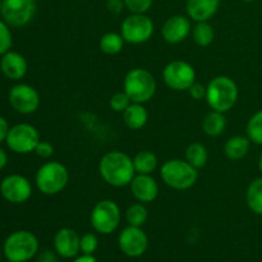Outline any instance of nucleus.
Wrapping results in <instances>:
<instances>
[{
    "label": "nucleus",
    "instance_id": "nucleus-39",
    "mask_svg": "<svg viewBox=\"0 0 262 262\" xmlns=\"http://www.w3.org/2000/svg\"><path fill=\"white\" fill-rule=\"evenodd\" d=\"M72 262H97V260L94 257V255H84V253H82L81 256L74 257Z\"/></svg>",
    "mask_w": 262,
    "mask_h": 262
},
{
    "label": "nucleus",
    "instance_id": "nucleus-13",
    "mask_svg": "<svg viewBox=\"0 0 262 262\" xmlns=\"http://www.w3.org/2000/svg\"><path fill=\"white\" fill-rule=\"evenodd\" d=\"M9 104L17 113L28 115L40 106V95L35 87L27 83H18L9 91Z\"/></svg>",
    "mask_w": 262,
    "mask_h": 262
},
{
    "label": "nucleus",
    "instance_id": "nucleus-15",
    "mask_svg": "<svg viewBox=\"0 0 262 262\" xmlns=\"http://www.w3.org/2000/svg\"><path fill=\"white\" fill-rule=\"evenodd\" d=\"M54 250L63 258H74L81 252V237L71 228H61L54 235Z\"/></svg>",
    "mask_w": 262,
    "mask_h": 262
},
{
    "label": "nucleus",
    "instance_id": "nucleus-1",
    "mask_svg": "<svg viewBox=\"0 0 262 262\" xmlns=\"http://www.w3.org/2000/svg\"><path fill=\"white\" fill-rule=\"evenodd\" d=\"M99 171L101 178L115 188L129 186L136 176L133 159L122 151L105 154L99 163Z\"/></svg>",
    "mask_w": 262,
    "mask_h": 262
},
{
    "label": "nucleus",
    "instance_id": "nucleus-34",
    "mask_svg": "<svg viewBox=\"0 0 262 262\" xmlns=\"http://www.w3.org/2000/svg\"><path fill=\"white\" fill-rule=\"evenodd\" d=\"M35 152L37 154V156L42 159H49L53 156L54 154V146L50 142H46V141H40L36 147Z\"/></svg>",
    "mask_w": 262,
    "mask_h": 262
},
{
    "label": "nucleus",
    "instance_id": "nucleus-6",
    "mask_svg": "<svg viewBox=\"0 0 262 262\" xmlns=\"http://www.w3.org/2000/svg\"><path fill=\"white\" fill-rule=\"evenodd\" d=\"M69 182V171L64 164L59 161H48L38 168L35 183L38 191L46 196L60 193Z\"/></svg>",
    "mask_w": 262,
    "mask_h": 262
},
{
    "label": "nucleus",
    "instance_id": "nucleus-40",
    "mask_svg": "<svg viewBox=\"0 0 262 262\" xmlns=\"http://www.w3.org/2000/svg\"><path fill=\"white\" fill-rule=\"evenodd\" d=\"M8 164V155L2 147H0V170L4 169Z\"/></svg>",
    "mask_w": 262,
    "mask_h": 262
},
{
    "label": "nucleus",
    "instance_id": "nucleus-38",
    "mask_svg": "<svg viewBox=\"0 0 262 262\" xmlns=\"http://www.w3.org/2000/svg\"><path fill=\"white\" fill-rule=\"evenodd\" d=\"M9 124H8V122L5 120V118L0 117V143L4 142L5 140H7V136H8V132H9Z\"/></svg>",
    "mask_w": 262,
    "mask_h": 262
},
{
    "label": "nucleus",
    "instance_id": "nucleus-16",
    "mask_svg": "<svg viewBox=\"0 0 262 262\" xmlns=\"http://www.w3.org/2000/svg\"><path fill=\"white\" fill-rule=\"evenodd\" d=\"M191 20L181 14L168 18L161 28L163 38L168 43H179L186 40L191 33Z\"/></svg>",
    "mask_w": 262,
    "mask_h": 262
},
{
    "label": "nucleus",
    "instance_id": "nucleus-33",
    "mask_svg": "<svg viewBox=\"0 0 262 262\" xmlns=\"http://www.w3.org/2000/svg\"><path fill=\"white\" fill-rule=\"evenodd\" d=\"M154 0H124L125 8L132 13L145 14L152 7Z\"/></svg>",
    "mask_w": 262,
    "mask_h": 262
},
{
    "label": "nucleus",
    "instance_id": "nucleus-28",
    "mask_svg": "<svg viewBox=\"0 0 262 262\" xmlns=\"http://www.w3.org/2000/svg\"><path fill=\"white\" fill-rule=\"evenodd\" d=\"M148 217V211L142 202H136L132 204L125 211V219L128 225L142 228L146 224Z\"/></svg>",
    "mask_w": 262,
    "mask_h": 262
},
{
    "label": "nucleus",
    "instance_id": "nucleus-30",
    "mask_svg": "<svg viewBox=\"0 0 262 262\" xmlns=\"http://www.w3.org/2000/svg\"><path fill=\"white\" fill-rule=\"evenodd\" d=\"M130 104H132V101H130L129 96H128L124 91L115 92L109 100L110 107H112V110H114L115 113H123Z\"/></svg>",
    "mask_w": 262,
    "mask_h": 262
},
{
    "label": "nucleus",
    "instance_id": "nucleus-11",
    "mask_svg": "<svg viewBox=\"0 0 262 262\" xmlns=\"http://www.w3.org/2000/svg\"><path fill=\"white\" fill-rule=\"evenodd\" d=\"M36 9V0H3L0 14L8 26L23 27L33 19Z\"/></svg>",
    "mask_w": 262,
    "mask_h": 262
},
{
    "label": "nucleus",
    "instance_id": "nucleus-44",
    "mask_svg": "<svg viewBox=\"0 0 262 262\" xmlns=\"http://www.w3.org/2000/svg\"><path fill=\"white\" fill-rule=\"evenodd\" d=\"M2 2L3 0H0V12H2Z\"/></svg>",
    "mask_w": 262,
    "mask_h": 262
},
{
    "label": "nucleus",
    "instance_id": "nucleus-14",
    "mask_svg": "<svg viewBox=\"0 0 262 262\" xmlns=\"http://www.w3.org/2000/svg\"><path fill=\"white\" fill-rule=\"evenodd\" d=\"M0 193L10 204H25L32 196V184L26 177L10 174L0 183Z\"/></svg>",
    "mask_w": 262,
    "mask_h": 262
},
{
    "label": "nucleus",
    "instance_id": "nucleus-18",
    "mask_svg": "<svg viewBox=\"0 0 262 262\" xmlns=\"http://www.w3.org/2000/svg\"><path fill=\"white\" fill-rule=\"evenodd\" d=\"M0 69L8 79L18 81L27 74L28 64L25 56L17 51H8L0 59Z\"/></svg>",
    "mask_w": 262,
    "mask_h": 262
},
{
    "label": "nucleus",
    "instance_id": "nucleus-19",
    "mask_svg": "<svg viewBox=\"0 0 262 262\" xmlns=\"http://www.w3.org/2000/svg\"><path fill=\"white\" fill-rule=\"evenodd\" d=\"M220 0H187V14L194 22H207L219 10Z\"/></svg>",
    "mask_w": 262,
    "mask_h": 262
},
{
    "label": "nucleus",
    "instance_id": "nucleus-25",
    "mask_svg": "<svg viewBox=\"0 0 262 262\" xmlns=\"http://www.w3.org/2000/svg\"><path fill=\"white\" fill-rule=\"evenodd\" d=\"M186 160L196 169H202L209 160V152L202 143L193 142L187 147Z\"/></svg>",
    "mask_w": 262,
    "mask_h": 262
},
{
    "label": "nucleus",
    "instance_id": "nucleus-31",
    "mask_svg": "<svg viewBox=\"0 0 262 262\" xmlns=\"http://www.w3.org/2000/svg\"><path fill=\"white\" fill-rule=\"evenodd\" d=\"M13 45L12 32L4 20H0V56L10 50Z\"/></svg>",
    "mask_w": 262,
    "mask_h": 262
},
{
    "label": "nucleus",
    "instance_id": "nucleus-4",
    "mask_svg": "<svg viewBox=\"0 0 262 262\" xmlns=\"http://www.w3.org/2000/svg\"><path fill=\"white\" fill-rule=\"evenodd\" d=\"M37 237L28 230L10 233L3 246V253L9 262H27L38 252Z\"/></svg>",
    "mask_w": 262,
    "mask_h": 262
},
{
    "label": "nucleus",
    "instance_id": "nucleus-22",
    "mask_svg": "<svg viewBox=\"0 0 262 262\" xmlns=\"http://www.w3.org/2000/svg\"><path fill=\"white\" fill-rule=\"evenodd\" d=\"M225 127H227V119L224 117V113L212 110L202 120L204 133L210 137H217V136L222 135Z\"/></svg>",
    "mask_w": 262,
    "mask_h": 262
},
{
    "label": "nucleus",
    "instance_id": "nucleus-3",
    "mask_svg": "<svg viewBox=\"0 0 262 262\" xmlns=\"http://www.w3.org/2000/svg\"><path fill=\"white\" fill-rule=\"evenodd\" d=\"M160 177L170 188L186 191L196 184L199 179V169L192 166L187 160L170 159L160 168Z\"/></svg>",
    "mask_w": 262,
    "mask_h": 262
},
{
    "label": "nucleus",
    "instance_id": "nucleus-12",
    "mask_svg": "<svg viewBox=\"0 0 262 262\" xmlns=\"http://www.w3.org/2000/svg\"><path fill=\"white\" fill-rule=\"evenodd\" d=\"M118 246L127 257H141L148 248L147 234L143 232L142 228L128 225L120 232Z\"/></svg>",
    "mask_w": 262,
    "mask_h": 262
},
{
    "label": "nucleus",
    "instance_id": "nucleus-21",
    "mask_svg": "<svg viewBox=\"0 0 262 262\" xmlns=\"http://www.w3.org/2000/svg\"><path fill=\"white\" fill-rule=\"evenodd\" d=\"M251 148V141L245 136H233L225 142L224 155L229 160L238 161L245 158Z\"/></svg>",
    "mask_w": 262,
    "mask_h": 262
},
{
    "label": "nucleus",
    "instance_id": "nucleus-29",
    "mask_svg": "<svg viewBox=\"0 0 262 262\" xmlns=\"http://www.w3.org/2000/svg\"><path fill=\"white\" fill-rule=\"evenodd\" d=\"M247 137L255 145L262 146V109L256 112L247 123Z\"/></svg>",
    "mask_w": 262,
    "mask_h": 262
},
{
    "label": "nucleus",
    "instance_id": "nucleus-37",
    "mask_svg": "<svg viewBox=\"0 0 262 262\" xmlns=\"http://www.w3.org/2000/svg\"><path fill=\"white\" fill-rule=\"evenodd\" d=\"M55 253H54L53 251H49V250L43 251V252H41L40 256H38L37 262H58V258H56Z\"/></svg>",
    "mask_w": 262,
    "mask_h": 262
},
{
    "label": "nucleus",
    "instance_id": "nucleus-41",
    "mask_svg": "<svg viewBox=\"0 0 262 262\" xmlns=\"http://www.w3.org/2000/svg\"><path fill=\"white\" fill-rule=\"evenodd\" d=\"M257 165H258V169H260V171L262 173V151H261L260 156H258V163H257Z\"/></svg>",
    "mask_w": 262,
    "mask_h": 262
},
{
    "label": "nucleus",
    "instance_id": "nucleus-8",
    "mask_svg": "<svg viewBox=\"0 0 262 262\" xmlns=\"http://www.w3.org/2000/svg\"><path fill=\"white\" fill-rule=\"evenodd\" d=\"M155 26L152 19L146 14L132 13L124 18L120 26V35L125 42L132 45L145 43L152 37Z\"/></svg>",
    "mask_w": 262,
    "mask_h": 262
},
{
    "label": "nucleus",
    "instance_id": "nucleus-23",
    "mask_svg": "<svg viewBox=\"0 0 262 262\" xmlns=\"http://www.w3.org/2000/svg\"><path fill=\"white\" fill-rule=\"evenodd\" d=\"M246 202L253 214L262 215V177L250 183L246 191Z\"/></svg>",
    "mask_w": 262,
    "mask_h": 262
},
{
    "label": "nucleus",
    "instance_id": "nucleus-9",
    "mask_svg": "<svg viewBox=\"0 0 262 262\" xmlns=\"http://www.w3.org/2000/svg\"><path fill=\"white\" fill-rule=\"evenodd\" d=\"M40 141V135L33 125L28 123H19L10 128L5 142L13 152L26 155L35 152Z\"/></svg>",
    "mask_w": 262,
    "mask_h": 262
},
{
    "label": "nucleus",
    "instance_id": "nucleus-20",
    "mask_svg": "<svg viewBox=\"0 0 262 262\" xmlns=\"http://www.w3.org/2000/svg\"><path fill=\"white\" fill-rule=\"evenodd\" d=\"M122 114L124 124L132 130L142 129L148 122L147 109L143 106V104H138V102H132Z\"/></svg>",
    "mask_w": 262,
    "mask_h": 262
},
{
    "label": "nucleus",
    "instance_id": "nucleus-45",
    "mask_svg": "<svg viewBox=\"0 0 262 262\" xmlns=\"http://www.w3.org/2000/svg\"><path fill=\"white\" fill-rule=\"evenodd\" d=\"M8 262H9V261H8Z\"/></svg>",
    "mask_w": 262,
    "mask_h": 262
},
{
    "label": "nucleus",
    "instance_id": "nucleus-5",
    "mask_svg": "<svg viewBox=\"0 0 262 262\" xmlns=\"http://www.w3.org/2000/svg\"><path fill=\"white\" fill-rule=\"evenodd\" d=\"M156 79L147 69H130L123 81V91L129 96L130 101L145 104L156 94Z\"/></svg>",
    "mask_w": 262,
    "mask_h": 262
},
{
    "label": "nucleus",
    "instance_id": "nucleus-24",
    "mask_svg": "<svg viewBox=\"0 0 262 262\" xmlns=\"http://www.w3.org/2000/svg\"><path fill=\"white\" fill-rule=\"evenodd\" d=\"M133 165L136 174H151L158 168V158L151 151H140L133 158Z\"/></svg>",
    "mask_w": 262,
    "mask_h": 262
},
{
    "label": "nucleus",
    "instance_id": "nucleus-2",
    "mask_svg": "<svg viewBox=\"0 0 262 262\" xmlns=\"http://www.w3.org/2000/svg\"><path fill=\"white\" fill-rule=\"evenodd\" d=\"M239 90L234 79L228 76H217L206 86V101L215 112L227 113L237 104Z\"/></svg>",
    "mask_w": 262,
    "mask_h": 262
},
{
    "label": "nucleus",
    "instance_id": "nucleus-42",
    "mask_svg": "<svg viewBox=\"0 0 262 262\" xmlns=\"http://www.w3.org/2000/svg\"><path fill=\"white\" fill-rule=\"evenodd\" d=\"M242 2H245V3H252V2H256V0H242Z\"/></svg>",
    "mask_w": 262,
    "mask_h": 262
},
{
    "label": "nucleus",
    "instance_id": "nucleus-36",
    "mask_svg": "<svg viewBox=\"0 0 262 262\" xmlns=\"http://www.w3.org/2000/svg\"><path fill=\"white\" fill-rule=\"evenodd\" d=\"M124 8V0H106V9L112 14H120Z\"/></svg>",
    "mask_w": 262,
    "mask_h": 262
},
{
    "label": "nucleus",
    "instance_id": "nucleus-7",
    "mask_svg": "<svg viewBox=\"0 0 262 262\" xmlns=\"http://www.w3.org/2000/svg\"><path fill=\"white\" fill-rule=\"evenodd\" d=\"M122 212L117 202L113 200H101L92 209L90 222L96 233L109 235L119 228Z\"/></svg>",
    "mask_w": 262,
    "mask_h": 262
},
{
    "label": "nucleus",
    "instance_id": "nucleus-43",
    "mask_svg": "<svg viewBox=\"0 0 262 262\" xmlns=\"http://www.w3.org/2000/svg\"><path fill=\"white\" fill-rule=\"evenodd\" d=\"M0 262H2V248H0Z\"/></svg>",
    "mask_w": 262,
    "mask_h": 262
},
{
    "label": "nucleus",
    "instance_id": "nucleus-26",
    "mask_svg": "<svg viewBox=\"0 0 262 262\" xmlns=\"http://www.w3.org/2000/svg\"><path fill=\"white\" fill-rule=\"evenodd\" d=\"M124 38L118 32H107L100 38V49L106 55H117L123 50Z\"/></svg>",
    "mask_w": 262,
    "mask_h": 262
},
{
    "label": "nucleus",
    "instance_id": "nucleus-10",
    "mask_svg": "<svg viewBox=\"0 0 262 262\" xmlns=\"http://www.w3.org/2000/svg\"><path fill=\"white\" fill-rule=\"evenodd\" d=\"M164 83L174 91H188L196 82V71L184 60H173L163 69Z\"/></svg>",
    "mask_w": 262,
    "mask_h": 262
},
{
    "label": "nucleus",
    "instance_id": "nucleus-17",
    "mask_svg": "<svg viewBox=\"0 0 262 262\" xmlns=\"http://www.w3.org/2000/svg\"><path fill=\"white\" fill-rule=\"evenodd\" d=\"M130 192L138 202L150 204L159 196V184L151 174H137L130 182Z\"/></svg>",
    "mask_w": 262,
    "mask_h": 262
},
{
    "label": "nucleus",
    "instance_id": "nucleus-35",
    "mask_svg": "<svg viewBox=\"0 0 262 262\" xmlns=\"http://www.w3.org/2000/svg\"><path fill=\"white\" fill-rule=\"evenodd\" d=\"M188 92L192 99L202 100L206 97V86H204L202 83H199V82H194L188 89Z\"/></svg>",
    "mask_w": 262,
    "mask_h": 262
},
{
    "label": "nucleus",
    "instance_id": "nucleus-27",
    "mask_svg": "<svg viewBox=\"0 0 262 262\" xmlns=\"http://www.w3.org/2000/svg\"><path fill=\"white\" fill-rule=\"evenodd\" d=\"M192 36H193V41L201 48H206V46L211 45L214 41L215 32L212 26L209 22H197V25L193 27L192 31Z\"/></svg>",
    "mask_w": 262,
    "mask_h": 262
},
{
    "label": "nucleus",
    "instance_id": "nucleus-32",
    "mask_svg": "<svg viewBox=\"0 0 262 262\" xmlns=\"http://www.w3.org/2000/svg\"><path fill=\"white\" fill-rule=\"evenodd\" d=\"M99 247V238L94 233H86L81 237V252L84 255H94Z\"/></svg>",
    "mask_w": 262,
    "mask_h": 262
}]
</instances>
